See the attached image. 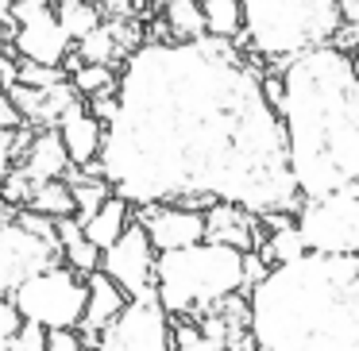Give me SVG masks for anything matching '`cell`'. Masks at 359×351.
I'll list each match as a JSON object with an SVG mask.
<instances>
[{"label":"cell","instance_id":"ac0fdd59","mask_svg":"<svg viewBox=\"0 0 359 351\" xmlns=\"http://www.w3.org/2000/svg\"><path fill=\"white\" fill-rule=\"evenodd\" d=\"M74 101H81V97H78V89L70 85V78L55 81V85H47V89L35 93V109L27 112V124L32 128H55L58 116H62Z\"/></svg>","mask_w":359,"mask_h":351},{"label":"cell","instance_id":"ffe728a7","mask_svg":"<svg viewBox=\"0 0 359 351\" xmlns=\"http://www.w3.org/2000/svg\"><path fill=\"white\" fill-rule=\"evenodd\" d=\"M163 4V24L170 39H201L205 35V16L197 0H158Z\"/></svg>","mask_w":359,"mask_h":351},{"label":"cell","instance_id":"f546056e","mask_svg":"<svg viewBox=\"0 0 359 351\" xmlns=\"http://www.w3.org/2000/svg\"><path fill=\"white\" fill-rule=\"evenodd\" d=\"M255 336L248 332V328H232V332H224V351H255Z\"/></svg>","mask_w":359,"mask_h":351},{"label":"cell","instance_id":"4fadbf2b","mask_svg":"<svg viewBox=\"0 0 359 351\" xmlns=\"http://www.w3.org/2000/svg\"><path fill=\"white\" fill-rule=\"evenodd\" d=\"M124 301H128V294L101 270V266L86 274V309H81L78 324H74V328H81V332H78L81 336V347L93 351L97 332H101V328L109 324L120 309H124Z\"/></svg>","mask_w":359,"mask_h":351},{"label":"cell","instance_id":"d6a6232c","mask_svg":"<svg viewBox=\"0 0 359 351\" xmlns=\"http://www.w3.org/2000/svg\"><path fill=\"white\" fill-rule=\"evenodd\" d=\"M336 8L344 24H359V0H336Z\"/></svg>","mask_w":359,"mask_h":351},{"label":"cell","instance_id":"603a6c76","mask_svg":"<svg viewBox=\"0 0 359 351\" xmlns=\"http://www.w3.org/2000/svg\"><path fill=\"white\" fill-rule=\"evenodd\" d=\"M55 12H58V24H62V32L70 35L74 43L81 39V35H89L97 24H101V12H97V4L93 0H70V4H55Z\"/></svg>","mask_w":359,"mask_h":351},{"label":"cell","instance_id":"7402d4cb","mask_svg":"<svg viewBox=\"0 0 359 351\" xmlns=\"http://www.w3.org/2000/svg\"><path fill=\"white\" fill-rule=\"evenodd\" d=\"M302 251H305V247H302V240H297L294 224L274 228V232H263V240L255 243V255L263 259L266 266H274V263H290V259H297Z\"/></svg>","mask_w":359,"mask_h":351},{"label":"cell","instance_id":"cb8c5ba5","mask_svg":"<svg viewBox=\"0 0 359 351\" xmlns=\"http://www.w3.org/2000/svg\"><path fill=\"white\" fill-rule=\"evenodd\" d=\"M116 66H104V62H81L78 70H70V85L78 89V97L89 93H101V89L116 85Z\"/></svg>","mask_w":359,"mask_h":351},{"label":"cell","instance_id":"ba28073f","mask_svg":"<svg viewBox=\"0 0 359 351\" xmlns=\"http://www.w3.org/2000/svg\"><path fill=\"white\" fill-rule=\"evenodd\" d=\"M93 351H174L170 343V312L155 294L128 297L124 309L97 332Z\"/></svg>","mask_w":359,"mask_h":351},{"label":"cell","instance_id":"8fae6325","mask_svg":"<svg viewBox=\"0 0 359 351\" xmlns=\"http://www.w3.org/2000/svg\"><path fill=\"white\" fill-rule=\"evenodd\" d=\"M132 220L147 232L155 251H174V247H189V243L205 240V212L174 205V201H147L140 205V212L132 205Z\"/></svg>","mask_w":359,"mask_h":351},{"label":"cell","instance_id":"30bf717a","mask_svg":"<svg viewBox=\"0 0 359 351\" xmlns=\"http://www.w3.org/2000/svg\"><path fill=\"white\" fill-rule=\"evenodd\" d=\"M97 266H101L128 297L155 294V247H151L147 232H143L135 220L101 251V263Z\"/></svg>","mask_w":359,"mask_h":351},{"label":"cell","instance_id":"f1b7e54d","mask_svg":"<svg viewBox=\"0 0 359 351\" xmlns=\"http://www.w3.org/2000/svg\"><path fill=\"white\" fill-rule=\"evenodd\" d=\"M20 312H16V305L8 301V297H0V351H4V343L12 340V332L20 328Z\"/></svg>","mask_w":359,"mask_h":351},{"label":"cell","instance_id":"5b68a950","mask_svg":"<svg viewBox=\"0 0 359 351\" xmlns=\"http://www.w3.org/2000/svg\"><path fill=\"white\" fill-rule=\"evenodd\" d=\"M243 27L236 47L266 66H286L290 58L320 47L344 24L336 0H240Z\"/></svg>","mask_w":359,"mask_h":351},{"label":"cell","instance_id":"9a60e30c","mask_svg":"<svg viewBox=\"0 0 359 351\" xmlns=\"http://www.w3.org/2000/svg\"><path fill=\"white\" fill-rule=\"evenodd\" d=\"M16 166L32 181H47V178H62L70 158H66V147H62L55 128H35V135L27 139V147L16 158Z\"/></svg>","mask_w":359,"mask_h":351},{"label":"cell","instance_id":"4dcf8cb0","mask_svg":"<svg viewBox=\"0 0 359 351\" xmlns=\"http://www.w3.org/2000/svg\"><path fill=\"white\" fill-rule=\"evenodd\" d=\"M0 128H24V116H20V109L12 104V97L0 89Z\"/></svg>","mask_w":359,"mask_h":351},{"label":"cell","instance_id":"4316f807","mask_svg":"<svg viewBox=\"0 0 359 351\" xmlns=\"http://www.w3.org/2000/svg\"><path fill=\"white\" fill-rule=\"evenodd\" d=\"M16 220L27 228L32 235H39V240H55L58 243V232H55V220L43 216V212H32V209H16Z\"/></svg>","mask_w":359,"mask_h":351},{"label":"cell","instance_id":"83f0119b","mask_svg":"<svg viewBox=\"0 0 359 351\" xmlns=\"http://www.w3.org/2000/svg\"><path fill=\"white\" fill-rule=\"evenodd\" d=\"M47 351H86L78 328H47Z\"/></svg>","mask_w":359,"mask_h":351},{"label":"cell","instance_id":"8992f818","mask_svg":"<svg viewBox=\"0 0 359 351\" xmlns=\"http://www.w3.org/2000/svg\"><path fill=\"white\" fill-rule=\"evenodd\" d=\"M294 232L305 251L320 255H359V186L325 197H302Z\"/></svg>","mask_w":359,"mask_h":351},{"label":"cell","instance_id":"2e32d148","mask_svg":"<svg viewBox=\"0 0 359 351\" xmlns=\"http://www.w3.org/2000/svg\"><path fill=\"white\" fill-rule=\"evenodd\" d=\"M128 224H132V201H124V197L109 193V197H104V201L93 209V216L81 220V235H86L93 247L104 251L120 232H124Z\"/></svg>","mask_w":359,"mask_h":351},{"label":"cell","instance_id":"836d02e7","mask_svg":"<svg viewBox=\"0 0 359 351\" xmlns=\"http://www.w3.org/2000/svg\"><path fill=\"white\" fill-rule=\"evenodd\" d=\"M12 43V24H0V47H8Z\"/></svg>","mask_w":359,"mask_h":351},{"label":"cell","instance_id":"52a82bcc","mask_svg":"<svg viewBox=\"0 0 359 351\" xmlns=\"http://www.w3.org/2000/svg\"><path fill=\"white\" fill-rule=\"evenodd\" d=\"M8 301L24 320H35L43 328H74L86 309V274H78L66 263H55L20 282L8 294Z\"/></svg>","mask_w":359,"mask_h":351},{"label":"cell","instance_id":"7c38bea8","mask_svg":"<svg viewBox=\"0 0 359 351\" xmlns=\"http://www.w3.org/2000/svg\"><path fill=\"white\" fill-rule=\"evenodd\" d=\"M205 240L224 243V247H236V251H255V243L263 240L259 212L232 201H212L205 209Z\"/></svg>","mask_w":359,"mask_h":351},{"label":"cell","instance_id":"277c9868","mask_svg":"<svg viewBox=\"0 0 359 351\" xmlns=\"http://www.w3.org/2000/svg\"><path fill=\"white\" fill-rule=\"evenodd\" d=\"M243 251L197 240L189 247L155 251V297L170 317H201L220 297L243 289Z\"/></svg>","mask_w":359,"mask_h":351},{"label":"cell","instance_id":"d4e9b609","mask_svg":"<svg viewBox=\"0 0 359 351\" xmlns=\"http://www.w3.org/2000/svg\"><path fill=\"white\" fill-rule=\"evenodd\" d=\"M32 135H35L32 124H24V128H0V174L8 170L20 155H24V147H27V139H32Z\"/></svg>","mask_w":359,"mask_h":351},{"label":"cell","instance_id":"6da1fadb","mask_svg":"<svg viewBox=\"0 0 359 351\" xmlns=\"http://www.w3.org/2000/svg\"><path fill=\"white\" fill-rule=\"evenodd\" d=\"M93 163L112 193L132 205L209 197L290 216L302 205L255 58L209 32L140 43L124 58L116 112Z\"/></svg>","mask_w":359,"mask_h":351},{"label":"cell","instance_id":"e575fe53","mask_svg":"<svg viewBox=\"0 0 359 351\" xmlns=\"http://www.w3.org/2000/svg\"><path fill=\"white\" fill-rule=\"evenodd\" d=\"M132 4H135V8H155L158 0H132Z\"/></svg>","mask_w":359,"mask_h":351},{"label":"cell","instance_id":"484cf974","mask_svg":"<svg viewBox=\"0 0 359 351\" xmlns=\"http://www.w3.org/2000/svg\"><path fill=\"white\" fill-rule=\"evenodd\" d=\"M4 351H47V328L35 324V320H20V328L4 343Z\"/></svg>","mask_w":359,"mask_h":351},{"label":"cell","instance_id":"5bb4252c","mask_svg":"<svg viewBox=\"0 0 359 351\" xmlns=\"http://www.w3.org/2000/svg\"><path fill=\"white\" fill-rule=\"evenodd\" d=\"M55 132H58V139H62V147H66L70 166H89L97 158V151H101L104 124L86 109V97H81V101H74L70 109L58 116Z\"/></svg>","mask_w":359,"mask_h":351},{"label":"cell","instance_id":"44dd1931","mask_svg":"<svg viewBox=\"0 0 359 351\" xmlns=\"http://www.w3.org/2000/svg\"><path fill=\"white\" fill-rule=\"evenodd\" d=\"M201 16H205V32L224 35V39H236L243 27L240 0H201Z\"/></svg>","mask_w":359,"mask_h":351},{"label":"cell","instance_id":"7a4b0ae2","mask_svg":"<svg viewBox=\"0 0 359 351\" xmlns=\"http://www.w3.org/2000/svg\"><path fill=\"white\" fill-rule=\"evenodd\" d=\"M282 97L274 104L286 163L302 197H325L359 186V74L355 55L332 43L290 58L278 70Z\"/></svg>","mask_w":359,"mask_h":351},{"label":"cell","instance_id":"8d00e7d4","mask_svg":"<svg viewBox=\"0 0 359 351\" xmlns=\"http://www.w3.org/2000/svg\"><path fill=\"white\" fill-rule=\"evenodd\" d=\"M197 4H201V0H197Z\"/></svg>","mask_w":359,"mask_h":351},{"label":"cell","instance_id":"1f68e13d","mask_svg":"<svg viewBox=\"0 0 359 351\" xmlns=\"http://www.w3.org/2000/svg\"><path fill=\"white\" fill-rule=\"evenodd\" d=\"M16 81V55L12 47H0V89H8Z\"/></svg>","mask_w":359,"mask_h":351},{"label":"cell","instance_id":"e0dca14e","mask_svg":"<svg viewBox=\"0 0 359 351\" xmlns=\"http://www.w3.org/2000/svg\"><path fill=\"white\" fill-rule=\"evenodd\" d=\"M55 232H58V247H62V263L74 266L78 274H89L97 270V263H101V247H93V243L81 235V224L74 216H58L55 220Z\"/></svg>","mask_w":359,"mask_h":351},{"label":"cell","instance_id":"3957f363","mask_svg":"<svg viewBox=\"0 0 359 351\" xmlns=\"http://www.w3.org/2000/svg\"><path fill=\"white\" fill-rule=\"evenodd\" d=\"M248 332L271 351H359V255L266 266L248 289Z\"/></svg>","mask_w":359,"mask_h":351},{"label":"cell","instance_id":"d6986e66","mask_svg":"<svg viewBox=\"0 0 359 351\" xmlns=\"http://www.w3.org/2000/svg\"><path fill=\"white\" fill-rule=\"evenodd\" d=\"M20 209H32V212H43V216L58 220V216H74V193L62 178H47V181H35L27 201Z\"/></svg>","mask_w":359,"mask_h":351},{"label":"cell","instance_id":"d590c367","mask_svg":"<svg viewBox=\"0 0 359 351\" xmlns=\"http://www.w3.org/2000/svg\"><path fill=\"white\" fill-rule=\"evenodd\" d=\"M255 351H271V347H263V343H259V347H255Z\"/></svg>","mask_w":359,"mask_h":351},{"label":"cell","instance_id":"9c48e42d","mask_svg":"<svg viewBox=\"0 0 359 351\" xmlns=\"http://www.w3.org/2000/svg\"><path fill=\"white\" fill-rule=\"evenodd\" d=\"M55 263H62V247L55 240L32 235L16 220V209L0 201V297H8L20 282Z\"/></svg>","mask_w":359,"mask_h":351}]
</instances>
